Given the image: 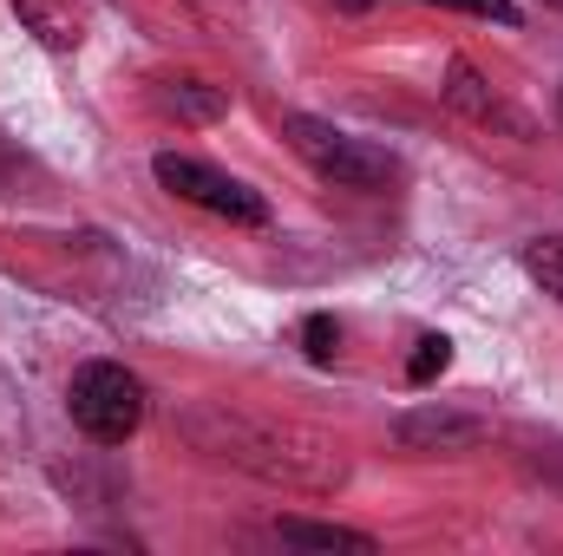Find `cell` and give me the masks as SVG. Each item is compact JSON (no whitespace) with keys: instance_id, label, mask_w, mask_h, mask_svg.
<instances>
[{"instance_id":"8","label":"cell","mask_w":563,"mask_h":556,"mask_svg":"<svg viewBox=\"0 0 563 556\" xmlns=\"http://www.w3.org/2000/svg\"><path fill=\"white\" fill-rule=\"evenodd\" d=\"M276 537L282 544H295V551H347V556H374L380 551L367 531H347V524H308V518H282Z\"/></svg>"},{"instance_id":"14","label":"cell","mask_w":563,"mask_h":556,"mask_svg":"<svg viewBox=\"0 0 563 556\" xmlns=\"http://www.w3.org/2000/svg\"><path fill=\"white\" fill-rule=\"evenodd\" d=\"M197 7H217V13H223V7H236V0H197Z\"/></svg>"},{"instance_id":"12","label":"cell","mask_w":563,"mask_h":556,"mask_svg":"<svg viewBox=\"0 0 563 556\" xmlns=\"http://www.w3.org/2000/svg\"><path fill=\"white\" fill-rule=\"evenodd\" d=\"M301 354H308L314 367H334V354H341V321H334V314H308V321H301Z\"/></svg>"},{"instance_id":"4","label":"cell","mask_w":563,"mask_h":556,"mask_svg":"<svg viewBox=\"0 0 563 556\" xmlns=\"http://www.w3.org/2000/svg\"><path fill=\"white\" fill-rule=\"evenodd\" d=\"M151 177H157L170 197H184V203H197V210H210V216H223V223H243V230H263V223H269V197L250 190L243 177L203 164V157L157 151V157H151Z\"/></svg>"},{"instance_id":"5","label":"cell","mask_w":563,"mask_h":556,"mask_svg":"<svg viewBox=\"0 0 563 556\" xmlns=\"http://www.w3.org/2000/svg\"><path fill=\"white\" fill-rule=\"evenodd\" d=\"M478 438H485L478 419L445 413V407H420V413L394 419V445H400V452H420V458H432V452H472Z\"/></svg>"},{"instance_id":"9","label":"cell","mask_w":563,"mask_h":556,"mask_svg":"<svg viewBox=\"0 0 563 556\" xmlns=\"http://www.w3.org/2000/svg\"><path fill=\"white\" fill-rule=\"evenodd\" d=\"M525 276L538 281L544 294H558L563 301V236H538V243H525Z\"/></svg>"},{"instance_id":"2","label":"cell","mask_w":563,"mask_h":556,"mask_svg":"<svg viewBox=\"0 0 563 556\" xmlns=\"http://www.w3.org/2000/svg\"><path fill=\"white\" fill-rule=\"evenodd\" d=\"M282 138L295 144V157L301 164H314L328 184H341V190H387L394 177H400V164L380 151V144L354 138V132H341V125H328V119H314V112H288L282 119Z\"/></svg>"},{"instance_id":"7","label":"cell","mask_w":563,"mask_h":556,"mask_svg":"<svg viewBox=\"0 0 563 556\" xmlns=\"http://www.w3.org/2000/svg\"><path fill=\"white\" fill-rule=\"evenodd\" d=\"M20 13V26L46 46V53H79L86 46V20L73 13V0H7Z\"/></svg>"},{"instance_id":"13","label":"cell","mask_w":563,"mask_h":556,"mask_svg":"<svg viewBox=\"0 0 563 556\" xmlns=\"http://www.w3.org/2000/svg\"><path fill=\"white\" fill-rule=\"evenodd\" d=\"M426 7H452V13H478V20L518 26V0H426Z\"/></svg>"},{"instance_id":"10","label":"cell","mask_w":563,"mask_h":556,"mask_svg":"<svg viewBox=\"0 0 563 556\" xmlns=\"http://www.w3.org/2000/svg\"><path fill=\"white\" fill-rule=\"evenodd\" d=\"M445 367H452V341H445V334H420V341H413V360H407V380H413V387H432Z\"/></svg>"},{"instance_id":"1","label":"cell","mask_w":563,"mask_h":556,"mask_svg":"<svg viewBox=\"0 0 563 556\" xmlns=\"http://www.w3.org/2000/svg\"><path fill=\"white\" fill-rule=\"evenodd\" d=\"M177 432H184L197 452H210V458H223V465L263 478V485H282V491L328 498V491L347 478V458H341L328 438H314V432H301V425H282V419L230 413L223 400L184 407Z\"/></svg>"},{"instance_id":"3","label":"cell","mask_w":563,"mask_h":556,"mask_svg":"<svg viewBox=\"0 0 563 556\" xmlns=\"http://www.w3.org/2000/svg\"><path fill=\"white\" fill-rule=\"evenodd\" d=\"M66 413L92 445H125L144 425V380L119 360H86L66 387Z\"/></svg>"},{"instance_id":"6","label":"cell","mask_w":563,"mask_h":556,"mask_svg":"<svg viewBox=\"0 0 563 556\" xmlns=\"http://www.w3.org/2000/svg\"><path fill=\"white\" fill-rule=\"evenodd\" d=\"M157 112L177 119V125H217L230 112V86H210V79H157Z\"/></svg>"},{"instance_id":"11","label":"cell","mask_w":563,"mask_h":556,"mask_svg":"<svg viewBox=\"0 0 563 556\" xmlns=\"http://www.w3.org/2000/svg\"><path fill=\"white\" fill-rule=\"evenodd\" d=\"M445 99L459 105V112H472V119H492L498 105H492V92L478 86V73L465 66V59H452V86H445Z\"/></svg>"},{"instance_id":"15","label":"cell","mask_w":563,"mask_h":556,"mask_svg":"<svg viewBox=\"0 0 563 556\" xmlns=\"http://www.w3.org/2000/svg\"><path fill=\"white\" fill-rule=\"evenodd\" d=\"M551 7H563V0H551Z\"/></svg>"}]
</instances>
